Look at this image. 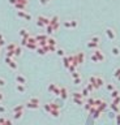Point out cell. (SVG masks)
<instances>
[{"instance_id":"6da1fadb","label":"cell","mask_w":120,"mask_h":125,"mask_svg":"<svg viewBox=\"0 0 120 125\" xmlns=\"http://www.w3.org/2000/svg\"><path fill=\"white\" fill-rule=\"evenodd\" d=\"M37 25L39 27H46L47 25H50V18L44 17V16H39L37 18Z\"/></svg>"},{"instance_id":"7a4b0ae2","label":"cell","mask_w":120,"mask_h":125,"mask_svg":"<svg viewBox=\"0 0 120 125\" xmlns=\"http://www.w3.org/2000/svg\"><path fill=\"white\" fill-rule=\"evenodd\" d=\"M105 33H106V35H107V37H108V39H110V40H113V39L116 38L115 31H113L111 27H107L106 30H105Z\"/></svg>"},{"instance_id":"3957f363","label":"cell","mask_w":120,"mask_h":125,"mask_svg":"<svg viewBox=\"0 0 120 125\" xmlns=\"http://www.w3.org/2000/svg\"><path fill=\"white\" fill-rule=\"evenodd\" d=\"M74 60H76L77 65H78V64H82L84 60H85V55H84L82 52H78L77 55H74Z\"/></svg>"},{"instance_id":"277c9868","label":"cell","mask_w":120,"mask_h":125,"mask_svg":"<svg viewBox=\"0 0 120 125\" xmlns=\"http://www.w3.org/2000/svg\"><path fill=\"white\" fill-rule=\"evenodd\" d=\"M17 16H18V17H21V18H25V20H28V21L31 20V16L28 14L25 11H18L17 12Z\"/></svg>"},{"instance_id":"5b68a950","label":"cell","mask_w":120,"mask_h":125,"mask_svg":"<svg viewBox=\"0 0 120 125\" xmlns=\"http://www.w3.org/2000/svg\"><path fill=\"white\" fill-rule=\"evenodd\" d=\"M94 55L97 56V59L99 60V61H103L105 60V55L102 53V51H99V50H95L94 51Z\"/></svg>"},{"instance_id":"8992f818","label":"cell","mask_w":120,"mask_h":125,"mask_svg":"<svg viewBox=\"0 0 120 125\" xmlns=\"http://www.w3.org/2000/svg\"><path fill=\"white\" fill-rule=\"evenodd\" d=\"M16 81H17L18 83H21V85H25V83H26V78H25L24 76H21V74H17L16 76Z\"/></svg>"},{"instance_id":"52a82bcc","label":"cell","mask_w":120,"mask_h":125,"mask_svg":"<svg viewBox=\"0 0 120 125\" xmlns=\"http://www.w3.org/2000/svg\"><path fill=\"white\" fill-rule=\"evenodd\" d=\"M111 52H112L113 56H120V48H119L118 46H113L112 48H111Z\"/></svg>"},{"instance_id":"ba28073f","label":"cell","mask_w":120,"mask_h":125,"mask_svg":"<svg viewBox=\"0 0 120 125\" xmlns=\"http://www.w3.org/2000/svg\"><path fill=\"white\" fill-rule=\"evenodd\" d=\"M60 97L63 98V99H67V97H68V91H67L65 87H60Z\"/></svg>"},{"instance_id":"9c48e42d","label":"cell","mask_w":120,"mask_h":125,"mask_svg":"<svg viewBox=\"0 0 120 125\" xmlns=\"http://www.w3.org/2000/svg\"><path fill=\"white\" fill-rule=\"evenodd\" d=\"M14 7L18 9V11H25V8H26V4H22V3H16L14 4Z\"/></svg>"},{"instance_id":"30bf717a","label":"cell","mask_w":120,"mask_h":125,"mask_svg":"<svg viewBox=\"0 0 120 125\" xmlns=\"http://www.w3.org/2000/svg\"><path fill=\"white\" fill-rule=\"evenodd\" d=\"M47 44H48V46H56V40H55L54 38H48V39H47Z\"/></svg>"},{"instance_id":"8fae6325","label":"cell","mask_w":120,"mask_h":125,"mask_svg":"<svg viewBox=\"0 0 120 125\" xmlns=\"http://www.w3.org/2000/svg\"><path fill=\"white\" fill-rule=\"evenodd\" d=\"M16 47H17V44L11 43V44H8V46H7V51H14V50H16Z\"/></svg>"},{"instance_id":"7c38bea8","label":"cell","mask_w":120,"mask_h":125,"mask_svg":"<svg viewBox=\"0 0 120 125\" xmlns=\"http://www.w3.org/2000/svg\"><path fill=\"white\" fill-rule=\"evenodd\" d=\"M87 47H89V48H97L98 44L94 43V42H92V40H89V42H87Z\"/></svg>"},{"instance_id":"4fadbf2b","label":"cell","mask_w":120,"mask_h":125,"mask_svg":"<svg viewBox=\"0 0 120 125\" xmlns=\"http://www.w3.org/2000/svg\"><path fill=\"white\" fill-rule=\"evenodd\" d=\"M16 89H17V91H20V92H24L25 91V86L21 85V83H18V85L16 86Z\"/></svg>"},{"instance_id":"5bb4252c","label":"cell","mask_w":120,"mask_h":125,"mask_svg":"<svg viewBox=\"0 0 120 125\" xmlns=\"http://www.w3.org/2000/svg\"><path fill=\"white\" fill-rule=\"evenodd\" d=\"M119 95H120V92H119L118 90H116V89H115V90H113V91H111V97H112V99L118 98Z\"/></svg>"},{"instance_id":"9a60e30c","label":"cell","mask_w":120,"mask_h":125,"mask_svg":"<svg viewBox=\"0 0 120 125\" xmlns=\"http://www.w3.org/2000/svg\"><path fill=\"white\" fill-rule=\"evenodd\" d=\"M92 42H94V43H97V44H99V40H100V38L98 37V35H94V37L90 39Z\"/></svg>"},{"instance_id":"2e32d148","label":"cell","mask_w":120,"mask_h":125,"mask_svg":"<svg viewBox=\"0 0 120 125\" xmlns=\"http://www.w3.org/2000/svg\"><path fill=\"white\" fill-rule=\"evenodd\" d=\"M111 108H112V111H115L116 113H119V104L112 103V104H111Z\"/></svg>"},{"instance_id":"e0dca14e","label":"cell","mask_w":120,"mask_h":125,"mask_svg":"<svg viewBox=\"0 0 120 125\" xmlns=\"http://www.w3.org/2000/svg\"><path fill=\"white\" fill-rule=\"evenodd\" d=\"M46 33L47 34H52L54 33V29H52V26H51V25H47V26H46Z\"/></svg>"},{"instance_id":"ac0fdd59","label":"cell","mask_w":120,"mask_h":125,"mask_svg":"<svg viewBox=\"0 0 120 125\" xmlns=\"http://www.w3.org/2000/svg\"><path fill=\"white\" fill-rule=\"evenodd\" d=\"M30 103L39 105V99H38V98H31V99H30Z\"/></svg>"},{"instance_id":"d6986e66","label":"cell","mask_w":120,"mask_h":125,"mask_svg":"<svg viewBox=\"0 0 120 125\" xmlns=\"http://www.w3.org/2000/svg\"><path fill=\"white\" fill-rule=\"evenodd\" d=\"M119 76H120V68H116L115 70H113V77H115V78H118Z\"/></svg>"},{"instance_id":"ffe728a7","label":"cell","mask_w":120,"mask_h":125,"mask_svg":"<svg viewBox=\"0 0 120 125\" xmlns=\"http://www.w3.org/2000/svg\"><path fill=\"white\" fill-rule=\"evenodd\" d=\"M21 52H22V51H21L20 47H16V50H14V56H20Z\"/></svg>"},{"instance_id":"44dd1931","label":"cell","mask_w":120,"mask_h":125,"mask_svg":"<svg viewBox=\"0 0 120 125\" xmlns=\"http://www.w3.org/2000/svg\"><path fill=\"white\" fill-rule=\"evenodd\" d=\"M106 87H107V90H108V91H113V90H115V86H113L112 83H108Z\"/></svg>"},{"instance_id":"7402d4cb","label":"cell","mask_w":120,"mask_h":125,"mask_svg":"<svg viewBox=\"0 0 120 125\" xmlns=\"http://www.w3.org/2000/svg\"><path fill=\"white\" fill-rule=\"evenodd\" d=\"M77 26H78V24H77V21H74V20H72V21H71V27H72V29L77 27Z\"/></svg>"},{"instance_id":"603a6c76","label":"cell","mask_w":120,"mask_h":125,"mask_svg":"<svg viewBox=\"0 0 120 125\" xmlns=\"http://www.w3.org/2000/svg\"><path fill=\"white\" fill-rule=\"evenodd\" d=\"M56 53H57V55H59V56H61V57H64V51L61 50V48H59V50H56Z\"/></svg>"},{"instance_id":"cb8c5ba5","label":"cell","mask_w":120,"mask_h":125,"mask_svg":"<svg viewBox=\"0 0 120 125\" xmlns=\"http://www.w3.org/2000/svg\"><path fill=\"white\" fill-rule=\"evenodd\" d=\"M87 95H89V90H87V89H84L82 90V97H87Z\"/></svg>"},{"instance_id":"d4e9b609","label":"cell","mask_w":120,"mask_h":125,"mask_svg":"<svg viewBox=\"0 0 120 125\" xmlns=\"http://www.w3.org/2000/svg\"><path fill=\"white\" fill-rule=\"evenodd\" d=\"M73 100H74V103H77V104H82V99H76V98H73Z\"/></svg>"},{"instance_id":"484cf974","label":"cell","mask_w":120,"mask_h":125,"mask_svg":"<svg viewBox=\"0 0 120 125\" xmlns=\"http://www.w3.org/2000/svg\"><path fill=\"white\" fill-rule=\"evenodd\" d=\"M39 1H41L42 5H46V4H48V3L51 1V0H39Z\"/></svg>"},{"instance_id":"4316f807","label":"cell","mask_w":120,"mask_h":125,"mask_svg":"<svg viewBox=\"0 0 120 125\" xmlns=\"http://www.w3.org/2000/svg\"><path fill=\"white\" fill-rule=\"evenodd\" d=\"M22 116V112H16V115H14V118H20Z\"/></svg>"},{"instance_id":"83f0119b","label":"cell","mask_w":120,"mask_h":125,"mask_svg":"<svg viewBox=\"0 0 120 125\" xmlns=\"http://www.w3.org/2000/svg\"><path fill=\"white\" fill-rule=\"evenodd\" d=\"M115 118H116V124H118V125H120V115H119V113L115 116Z\"/></svg>"},{"instance_id":"f1b7e54d","label":"cell","mask_w":120,"mask_h":125,"mask_svg":"<svg viewBox=\"0 0 120 125\" xmlns=\"http://www.w3.org/2000/svg\"><path fill=\"white\" fill-rule=\"evenodd\" d=\"M92 60H93V61H95V63H99V60L97 59V56L94 55V53H93V55H92Z\"/></svg>"},{"instance_id":"f546056e","label":"cell","mask_w":120,"mask_h":125,"mask_svg":"<svg viewBox=\"0 0 120 125\" xmlns=\"http://www.w3.org/2000/svg\"><path fill=\"white\" fill-rule=\"evenodd\" d=\"M81 82V79H80V77L78 78H74V83H76V85H78V83Z\"/></svg>"},{"instance_id":"4dcf8cb0","label":"cell","mask_w":120,"mask_h":125,"mask_svg":"<svg viewBox=\"0 0 120 125\" xmlns=\"http://www.w3.org/2000/svg\"><path fill=\"white\" fill-rule=\"evenodd\" d=\"M18 3H22V4H26L28 5V0H17Z\"/></svg>"},{"instance_id":"1f68e13d","label":"cell","mask_w":120,"mask_h":125,"mask_svg":"<svg viewBox=\"0 0 120 125\" xmlns=\"http://www.w3.org/2000/svg\"><path fill=\"white\" fill-rule=\"evenodd\" d=\"M9 3H11V4H16V3H17V0H9Z\"/></svg>"},{"instance_id":"d6a6232c","label":"cell","mask_w":120,"mask_h":125,"mask_svg":"<svg viewBox=\"0 0 120 125\" xmlns=\"http://www.w3.org/2000/svg\"><path fill=\"white\" fill-rule=\"evenodd\" d=\"M3 85H4V81H3L1 78H0V86H3Z\"/></svg>"},{"instance_id":"836d02e7","label":"cell","mask_w":120,"mask_h":125,"mask_svg":"<svg viewBox=\"0 0 120 125\" xmlns=\"http://www.w3.org/2000/svg\"><path fill=\"white\" fill-rule=\"evenodd\" d=\"M5 111V108L4 107H0V112H4Z\"/></svg>"},{"instance_id":"e575fe53","label":"cell","mask_w":120,"mask_h":125,"mask_svg":"<svg viewBox=\"0 0 120 125\" xmlns=\"http://www.w3.org/2000/svg\"><path fill=\"white\" fill-rule=\"evenodd\" d=\"M5 125H12L11 121H5Z\"/></svg>"},{"instance_id":"d590c367","label":"cell","mask_w":120,"mask_h":125,"mask_svg":"<svg viewBox=\"0 0 120 125\" xmlns=\"http://www.w3.org/2000/svg\"><path fill=\"white\" fill-rule=\"evenodd\" d=\"M116 79H118V81L120 82V76H119V77H118V78H116Z\"/></svg>"}]
</instances>
